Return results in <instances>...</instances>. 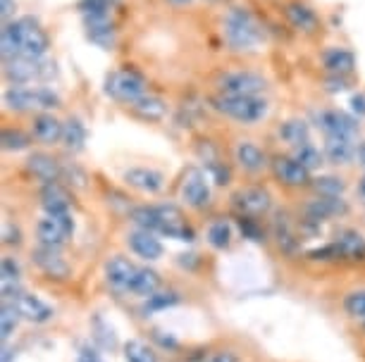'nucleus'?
I'll list each match as a JSON object with an SVG mask.
<instances>
[{
  "mask_svg": "<svg viewBox=\"0 0 365 362\" xmlns=\"http://www.w3.org/2000/svg\"><path fill=\"white\" fill-rule=\"evenodd\" d=\"M51 48V38H48L46 29L41 26L36 17L24 15L12 22H5L3 33H0V53L3 60L24 55L34 60H43V55Z\"/></svg>",
  "mask_w": 365,
  "mask_h": 362,
  "instance_id": "1",
  "label": "nucleus"
},
{
  "mask_svg": "<svg viewBox=\"0 0 365 362\" xmlns=\"http://www.w3.org/2000/svg\"><path fill=\"white\" fill-rule=\"evenodd\" d=\"M225 43L232 53H256L265 43V29L249 8L234 5L222 17Z\"/></svg>",
  "mask_w": 365,
  "mask_h": 362,
  "instance_id": "2",
  "label": "nucleus"
},
{
  "mask_svg": "<svg viewBox=\"0 0 365 362\" xmlns=\"http://www.w3.org/2000/svg\"><path fill=\"white\" fill-rule=\"evenodd\" d=\"M210 105L239 124H256L267 115V100L260 95H212Z\"/></svg>",
  "mask_w": 365,
  "mask_h": 362,
  "instance_id": "3",
  "label": "nucleus"
},
{
  "mask_svg": "<svg viewBox=\"0 0 365 362\" xmlns=\"http://www.w3.org/2000/svg\"><path fill=\"white\" fill-rule=\"evenodd\" d=\"M106 93L117 102L134 105L136 100H141L143 95H146V77H143L136 67L127 65V67H122V70H115L108 74Z\"/></svg>",
  "mask_w": 365,
  "mask_h": 362,
  "instance_id": "4",
  "label": "nucleus"
},
{
  "mask_svg": "<svg viewBox=\"0 0 365 362\" xmlns=\"http://www.w3.org/2000/svg\"><path fill=\"white\" fill-rule=\"evenodd\" d=\"M3 102L12 112H31V110H53V107L60 105V98H58V93H53L51 88H46V86H38V88L10 86L8 91L3 93Z\"/></svg>",
  "mask_w": 365,
  "mask_h": 362,
  "instance_id": "5",
  "label": "nucleus"
},
{
  "mask_svg": "<svg viewBox=\"0 0 365 362\" xmlns=\"http://www.w3.org/2000/svg\"><path fill=\"white\" fill-rule=\"evenodd\" d=\"M215 86L222 95H260L267 88V79L251 70H227L217 74Z\"/></svg>",
  "mask_w": 365,
  "mask_h": 362,
  "instance_id": "6",
  "label": "nucleus"
},
{
  "mask_svg": "<svg viewBox=\"0 0 365 362\" xmlns=\"http://www.w3.org/2000/svg\"><path fill=\"white\" fill-rule=\"evenodd\" d=\"M51 67H53L51 63H41V60L17 55L3 60V77L12 86H29L36 79H46L51 74Z\"/></svg>",
  "mask_w": 365,
  "mask_h": 362,
  "instance_id": "7",
  "label": "nucleus"
},
{
  "mask_svg": "<svg viewBox=\"0 0 365 362\" xmlns=\"http://www.w3.org/2000/svg\"><path fill=\"white\" fill-rule=\"evenodd\" d=\"M74 234V220L72 215H46L43 220L36 224V236L41 245H51V248H60L67 238Z\"/></svg>",
  "mask_w": 365,
  "mask_h": 362,
  "instance_id": "8",
  "label": "nucleus"
},
{
  "mask_svg": "<svg viewBox=\"0 0 365 362\" xmlns=\"http://www.w3.org/2000/svg\"><path fill=\"white\" fill-rule=\"evenodd\" d=\"M318 129L325 134V139H356L358 134V122L351 117V115L341 112V110H322L318 112Z\"/></svg>",
  "mask_w": 365,
  "mask_h": 362,
  "instance_id": "9",
  "label": "nucleus"
},
{
  "mask_svg": "<svg viewBox=\"0 0 365 362\" xmlns=\"http://www.w3.org/2000/svg\"><path fill=\"white\" fill-rule=\"evenodd\" d=\"M182 198H184V203L194 210L208 208L210 205V186H208V179H205L203 169H198V167L187 169L184 181H182Z\"/></svg>",
  "mask_w": 365,
  "mask_h": 362,
  "instance_id": "10",
  "label": "nucleus"
},
{
  "mask_svg": "<svg viewBox=\"0 0 365 362\" xmlns=\"http://www.w3.org/2000/svg\"><path fill=\"white\" fill-rule=\"evenodd\" d=\"M232 203L241 215H249V217H260V215L270 213V208H272V198L263 186L239 188L237 193L232 196Z\"/></svg>",
  "mask_w": 365,
  "mask_h": 362,
  "instance_id": "11",
  "label": "nucleus"
},
{
  "mask_svg": "<svg viewBox=\"0 0 365 362\" xmlns=\"http://www.w3.org/2000/svg\"><path fill=\"white\" fill-rule=\"evenodd\" d=\"M272 172L277 176L279 183H284V186H292V188H301V186H308V183H313V176H311V169L306 165H301L299 160L294 158H287V155H279V158H274L272 162Z\"/></svg>",
  "mask_w": 365,
  "mask_h": 362,
  "instance_id": "12",
  "label": "nucleus"
},
{
  "mask_svg": "<svg viewBox=\"0 0 365 362\" xmlns=\"http://www.w3.org/2000/svg\"><path fill=\"white\" fill-rule=\"evenodd\" d=\"M34 265L51 279H67L70 277V265L65 262V257L60 255V248H51V245H38L31 252Z\"/></svg>",
  "mask_w": 365,
  "mask_h": 362,
  "instance_id": "13",
  "label": "nucleus"
},
{
  "mask_svg": "<svg viewBox=\"0 0 365 362\" xmlns=\"http://www.w3.org/2000/svg\"><path fill=\"white\" fill-rule=\"evenodd\" d=\"M136 272H139V267H136V265H132V262L127 260V257H122V255L110 257L108 265H106L108 284L113 286L115 291H129V293H132Z\"/></svg>",
  "mask_w": 365,
  "mask_h": 362,
  "instance_id": "14",
  "label": "nucleus"
},
{
  "mask_svg": "<svg viewBox=\"0 0 365 362\" xmlns=\"http://www.w3.org/2000/svg\"><path fill=\"white\" fill-rule=\"evenodd\" d=\"M306 220L311 222H325L329 217H339V215H346L349 213V205L344 198H329V196H318L313 201L306 203Z\"/></svg>",
  "mask_w": 365,
  "mask_h": 362,
  "instance_id": "15",
  "label": "nucleus"
},
{
  "mask_svg": "<svg viewBox=\"0 0 365 362\" xmlns=\"http://www.w3.org/2000/svg\"><path fill=\"white\" fill-rule=\"evenodd\" d=\"M284 17L289 19V24L294 26L296 31L303 33H315L320 29V19L315 15V10L311 5L301 3V0H294V3H287L284 8Z\"/></svg>",
  "mask_w": 365,
  "mask_h": 362,
  "instance_id": "16",
  "label": "nucleus"
},
{
  "mask_svg": "<svg viewBox=\"0 0 365 362\" xmlns=\"http://www.w3.org/2000/svg\"><path fill=\"white\" fill-rule=\"evenodd\" d=\"M26 169L36 176L41 183H55L63 179V165L53 158V155L46 153H34L26 160Z\"/></svg>",
  "mask_w": 365,
  "mask_h": 362,
  "instance_id": "17",
  "label": "nucleus"
},
{
  "mask_svg": "<svg viewBox=\"0 0 365 362\" xmlns=\"http://www.w3.org/2000/svg\"><path fill=\"white\" fill-rule=\"evenodd\" d=\"M322 67H325L327 74H334V77H346L356 70V55L349 50V48H339L332 46L322 53Z\"/></svg>",
  "mask_w": 365,
  "mask_h": 362,
  "instance_id": "18",
  "label": "nucleus"
},
{
  "mask_svg": "<svg viewBox=\"0 0 365 362\" xmlns=\"http://www.w3.org/2000/svg\"><path fill=\"white\" fill-rule=\"evenodd\" d=\"M63 129L65 124L58 117H53L51 112H41L34 117L31 134H34V139L38 143H43V146H55V143L63 141Z\"/></svg>",
  "mask_w": 365,
  "mask_h": 362,
  "instance_id": "19",
  "label": "nucleus"
},
{
  "mask_svg": "<svg viewBox=\"0 0 365 362\" xmlns=\"http://www.w3.org/2000/svg\"><path fill=\"white\" fill-rule=\"evenodd\" d=\"M84 26H86V36L91 43H96L103 50H110L117 41V31H115V24L113 19L108 17H88L84 19Z\"/></svg>",
  "mask_w": 365,
  "mask_h": 362,
  "instance_id": "20",
  "label": "nucleus"
},
{
  "mask_svg": "<svg viewBox=\"0 0 365 362\" xmlns=\"http://www.w3.org/2000/svg\"><path fill=\"white\" fill-rule=\"evenodd\" d=\"M234 158H237V165L249 174H258L267 167L265 153L253 141H239L234 148Z\"/></svg>",
  "mask_w": 365,
  "mask_h": 362,
  "instance_id": "21",
  "label": "nucleus"
},
{
  "mask_svg": "<svg viewBox=\"0 0 365 362\" xmlns=\"http://www.w3.org/2000/svg\"><path fill=\"white\" fill-rule=\"evenodd\" d=\"M129 248H132L136 255L143 257V260H158V257H163V243L160 238H158L153 231H146V229H136L129 234L127 238Z\"/></svg>",
  "mask_w": 365,
  "mask_h": 362,
  "instance_id": "22",
  "label": "nucleus"
},
{
  "mask_svg": "<svg viewBox=\"0 0 365 362\" xmlns=\"http://www.w3.org/2000/svg\"><path fill=\"white\" fill-rule=\"evenodd\" d=\"M125 181L136 191H143V193H158L165 186V176L158 172V169L150 167H132L125 172Z\"/></svg>",
  "mask_w": 365,
  "mask_h": 362,
  "instance_id": "23",
  "label": "nucleus"
},
{
  "mask_svg": "<svg viewBox=\"0 0 365 362\" xmlns=\"http://www.w3.org/2000/svg\"><path fill=\"white\" fill-rule=\"evenodd\" d=\"M70 193L58 181L41 186V208L46 210V215H67L70 213Z\"/></svg>",
  "mask_w": 365,
  "mask_h": 362,
  "instance_id": "24",
  "label": "nucleus"
},
{
  "mask_svg": "<svg viewBox=\"0 0 365 362\" xmlns=\"http://www.w3.org/2000/svg\"><path fill=\"white\" fill-rule=\"evenodd\" d=\"M17 305L19 315L24 319H29L34 324H43L48 319H53V307L43 303L38 296H31V293H22L17 300H12Z\"/></svg>",
  "mask_w": 365,
  "mask_h": 362,
  "instance_id": "25",
  "label": "nucleus"
},
{
  "mask_svg": "<svg viewBox=\"0 0 365 362\" xmlns=\"http://www.w3.org/2000/svg\"><path fill=\"white\" fill-rule=\"evenodd\" d=\"M272 231H274V238H277V245L287 252V255H296V252H299L301 241H299V236H296L292 222H289V215L279 213L277 217H274Z\"/></svg>",
  "mask_w": 365,
  "mask_h": 362,
  "instance_id": "26",
  "label": "nucleus"
},
{
  "mask_svg": "<svg viewBox=\"0 0 365 362\" xmlns=\"http://www.w3.org/2000/svg\"><path fill=\"white\" fill-rule=\"evenodd\" d=\"M339 255L346 260H365V238L354 229H341L334 238Z\"/></svg>",
  "mask_w": 365,
  "mask_h": 362,
  "instance_id": "27",
  "label": "nucleus"
},
{
  "mask_svg": "<svg viewBox=\"0 0 365 362\" xmlns=\"http://www.w3.org/2000/svg\"><path fill=\"white\" fill-rule=\"evenodd\" d=\"M279 139L296 150L311 143V127H308L306 119H289L279 127Z\"/></svg>",
  "mask_w": 365,
  "mask_h": 362,
  "instance_id": "28",
  "label": "nucleus"
},
{
  "mask_svg": "<svg viewBox=\"0 0 365 362\" xmlns=\"http://www.w3.org/2000/svg\"><path fill=\"white\" fill-rule=\"evenodd\" d=\"M325 158L332 165H349L356 158L354 139H336V136L325 139Z\"/></svg>",
  "mask_w": 365,
  "mask_h": 362,
  "instance_id": "29",
  "label": "nucleus"
},
{
  "mask_svg": "<svg viewBox=\"0 0 365 362\" xmlns=\"http://www.w3.org/2000/svg\"><path fill=\"white\" fill-rule=\"evenodd\" d=\"M134 115H139L141 119L146 122H160L168 115V102H165L160 95H143L141 100H136L132 105Z\"/></svg>",
  "mask_w": 365,
  "mask_h": 362,
  "instance_id": "30",
  "label": "nucleus"
},
{
  "mask_svg": "<svg viewBox=\"0 0 365 362\" xmlns=\"http://www.w3.org/2000/svg\"><path fill=\"white\" fill-rule=\"evenodd\" d=\"M63 146L70 150V153H81V150H84V146H86V127L81 124V119L70 117L65 122Z\"/></svg>",
  "mask_w": 365,
  "mask_h": 362,
  "instance_id": "31",
  "label": "nucleus"
},
{
  "mask_svg": "<svg viewBox=\"0 0 365 362\" xmlns=\"http://www.w3.org/2000/svg\"><path fill=\"white\" fill-rule=\"evenodd\" d=\"M129 217L139 229L153 231V234L160 231V208L158 205H139L129 213Z\"/></svg>",
  "mask_w": 365,
  "mask_h": 362,
  "instance_id": "32",
  "label": "nucleus"
},
{
  "mask_svg": "<svg viewBox=\"0 0 365 362\" xmlns=\"http://www.w3.org/2000/svg\"><path fill=\"white\" fill-rule=\"evenodd\" d=\"M158 286H160V277H158L153 270L139 267L136 279H134V286H132V293H136V296H153V293L158 291Z\"/></svg>",
  "mask_w": 365,
  "mask_h": 362,
  "instance_id": "33",
  "label": "nucleus"
},
{
  "mask_svg": "<svg viewBox=\"0 0 365 362\" xmlns=\"http://www.w3.org/2000/svg\"><path fill=\"white\" fill-rule=\"evenodd\" d=\"M208 243L212 248L225 250L232 243V224L227 220H215L208 227Z\"/></svg>",
  "mask_w": 365,
  "mask_h": 362,
  "instance_id": "34",
  "label": "nucleus"
},
{
  "mask_svg": "<svg viewBox=\"0 0 365 362\" xmlns=\"http://www.w3.org/2000/svg\"><path fill=\"white\" fill-rule=\"evenodd\" d=\"M0 143H3L5 150H26L31 146V136L22 132V129H12V127H5L3 134H0Z\"/></svg>",
  "mask_w": 365,
  "mask_h": 362,
  "instance_id": "35",
  "label": "nucleus"
},
{
  "mask_svg": "<svg viewBox=\"0 0 365 362\" xmlns=\"http://www.w3.org/2000/svg\"><path fill=\"white\" fill-rule=\"evenodd\" d=\"M313 188L318 191V196L341 198L344 188H346V183H344L339 176L325 174V176H315V179H313Z\"/></svg>",
  "mask_w": 365,
  "mask_h": 362,
  "instance_id": "36",
  "label": "nucleus"
},
{
  "mask_svg": "<svg viewBox=\"0 0 365 362\" xmlns=\"http://www.w3.org/2000/svg\"><path fill=\"white\" fill-rule=\"evenodd\" d=\"M125 360L127 362H158V355L143 344V341H127L125 344Z\"/></svg>",
  "mask_w": 365,
  "mask_h": 362,
  "instance_id": "37",
  "label": "nucleus"
},
{
  "mask_svg": "<svg viewBox=\"0 0 365 362\" xmlns=\"http://www.w3.org/2000/svg\"><path fill=\"white\" fill-rule=\"evenodd\" d=\"M294 158L313 172V169H318L322 165V158H325V155H322L320 150L313 146V143H306V146H301V148L294 150Z\"/></svg>",
  "mask_w": 365,
  "mask_h": 362,
  "instance_id": "38",
  "label": "nucleus"
},
{
  "mask_svg": "<svg viewBox=\"0 0 365 362\" xmlns=\"http://www.w3.org/2000/svg\"><path fill=\"white\" fill-rule=\"evenodd\" d=\"M179 303V296L172 291H155L153 296H148L146 305H143V310L146 312H158V310H168V307L177 305Z\"/></svg>",
  "mask_w": 365,
  "mask_h": 362,
  "instance_id": "39",
  "label": "nucleus"
},
{
  "mask_svg": "<svg viewBox=\"0 0 365 362\" xmlns=\"http://www.w3.org/2000/svg\"><path fill=\"white\" fill-rule=\"evenodd\" d=\"M19 317H22V315H19V310H17L15 303H12V305L5 303L3 305V315H0V329H3V341H8L10 334L17 329Z\"/></svg>",
  "mask_w": 365,
  "mask_h": 362,
  "instance_id": "40",
  "label": "nucleus"
},
{
  "mask_svg": "<svg viewBox=\"0 0 365 362\" xmlns=\"http://www.w3.org/2000/svg\"><path fill=\"white\" fill-rule=\"evenodd\" d=\"M81 17H108L110 15V0H79Z\"/></svg>",
  "mask_w": 365,
  "mask_h": 362,
  "instance_id": "41",
  "label": "nucleus"
},
{
  "mask_svg": "<svg viewBox=\"0 0 365 362\" xmlns=\"http://www.w3.org/2000/svg\"><path fill=\"white\" fill-rule=\"evenodd\" d=\"M344 310H346L351 317L365 319V291L349 293V296L344 298Z\"/></svg>",
  "mask_w": 365,
  "mask_h": 362,
  "instance_id": "42",
  "label": "nucleus"
},
{
  "mask_svg": "<svg viewBox=\"0 0 365 362\" xmlns=\"http://www.w3.org/2000/svg\"><path fill=\"white\" fill-rule=\"evenodd\" d=\"M19 277H22V272H19L17 260L5 255L3 262H0V279H3V284H19Z\"/></svg>",
  "mask_w": 365,
  "mask_h": 362,
  "instance_id": "43",
  "label": "nucleus"
},
{
  "mask_svg": "<svg viewBox=\"0 0 365 362\" xmlns=\"http://www.w3.org/2000/svg\"><path fill=\"white\" fill-rule=\"evenodd\" d=\"M239 229H241V234H244V238H251V241H256V243L263 241V231H260L258 222L253 220V217L241 215L239 217Z\"/></svg>",
  "mask_w": 365,
  "mask_h": 362,
  "instance_id": "44",
  "label": "nucleus"
},
{
  "mask_svg": "<svg viewBox=\"0 0 365 362\" xmlns=\"http://www.w3.org/2000/svg\"><path fill=\"white\" fill-rule=\"evenodd\" d=\"M308 257H311V260H334V257H341V255H339L336 243H329V245H322V248L308 250Z\"/></svg>",
  "mask_w": 365,
  "mask_h": 362,
  "instance_id": "45",
  "label": "nucleus"
},
{
  "mask_svg": "<svg viewBox=\"0 0 365 362\" xmlns=\"http://www.w3.org/2000/svg\"><path fill=\"white\" fill-rule=\"evenodd\" d=\"M325 88L329 93H341L346 91L349 84H346V77H334V74H329V77L325 79Z\"/></svg>",
  "mask_w": 365,
  "mask_h": 362,
  "instance_id": "46",
  "label": "nucleus"
},
{
  "mask_svg": "<svg viewBox=\"0 0 365 362\" xmlns=\"http://www.w3.org/2000/svg\"><path fill=\"white\" fill-rule=\"evenodd\" d=\"M63 176H67L70 179V183H74L77 188H84L86 186V174L81 172V169H77V167H70V169H63Z\"/></svg>",
  "mask_w": 365,
  "mask_h": 362,
  "instance_id": "47",
  "label": "nucleus"
},
{
  "mask_svg": "<svg viewBox=\"0 0 365 362\" xmlns=\"http://www.w3.org/2000/svg\"><path fill=\"white\" fill-rule=\"evenodd\" d=\"M22 234H19V229L17 227H12V224H5V229H3V243L5 245H12V243H19L22 238H19Z\"/></svg>",
  "mask_w": 365,
  "mask_h": 362,
  "instance_id": "48",
  "label": "nucleus"
},
{
  "mask_svg": "<svg viewBox=\"0 0 365 362\" xmlns=\"http://www.w3.org/2000/svg\"><path fill=\"white\" fill-rule=\"evenodd\" d=\"M351 110H354L358 117H363L365 115V95L363 93H356V95H351Z\"/></svg>",
  "mask_w": 365,
  "mask_h": 362,
  "instance_id": "49",
  "label": "nucleus"
},
{
  "mask_svg": "<svg viewBox=\"0 0 365 362\" xmlns=\"http://www.w3.org/2000/svg\"><path fill=\"white\" fill-rule=\"evenodd\" d=\"M153 339H155L158 344H160L163 348H170V351H175V348L179 346V344H177V339H172V336H165L163 331H153Z\"/></svg>",
  "mask_w": 365,
  "mask_h": 362,
  "instance_id": "50",
  "label": "nucleus"
},
{
  "mask_svg": "<svg viewBox=\"0 0 365 362\" xmlns=\"http://www.w3.org/2000/svg\"><path fill=\"white\" fill-rule=\"evenodd\" d=\"M210 362H237V355L230 353V351H222V353H215V355H212Z\"/></svg>",
  "mask_w": 365,
  "mask_h": 362,
  "instance_id": "51",
  "label": "nucleus"
},
{
  "mask_svg": "<svg viewBox=\"0 0 365 362\" xmlns=\"http://www.w3.org/2000/svg\"><path fill=\"white\" fill-rule=\"evenodd\" d=\"M79 362H103V360L91 351V348H84V351H81V355H79Z\"/></svg>",
  "mask_w": 365,
  "mask_h": 362,
  "instance_id": "52",
  "label": "nucleus"
},
{
  "mask_svg": "<svg viewBox=\"0 0 365 362\" xmlns=\"http://www.w3.org/2000/svg\"><path fill=\"white\" fill-rule=\"evenodd\" d=\"M356 160H358V165L365 167V141H361L356 146Z\"/></svg>",
  "mask_w": 365,
  "mask_h": 362,
  "instance_id": "53",
  "label": "nucleus"
},
{
  "mask_svg": "<svg viewBox=\"0 0 365 362\" xmlns=\"http://www.w3.org/2000/svg\"><path fill=\"white\" fill-rule=\"evenodd\" d=\"M0 3H3V10H0V12H3L5 19H8L12 15V10H15V3H12V0H0Z\"/></svg>",
  "mask_w": 365,
  "mask_h": 362,
  "instance_id": "54",
  "label": "nucleus"
},
{
  "mask_svg": "<svg viewBox=\"0 0 365 362\" xmlns=\"http://www.w3.org/2000/svg\"><path fill=\"white\" fill-rule=\"evenodd\" d=\"M358 193H361V198L365 201V176H363L361 181H358Z\"/></svg>",
  "mask_w": 365,
  "mask_h": 362,
  "instance_id": "55",
  "label": "nucleus"
},
{
  "mask_svg": "<svg viewBox=\"0 0 365 362\" xmlns=\"http://www.w3.org/2000/svg\"><path fill=\"white\" fill-rule=\"evenodd\" d=\"M172 5H177V8H182V5H189L191 0H170Z\"/></svg>",
  "mask_w": 365,
  "mask_h": 362,
  "instance_id": "56",
  "label": "nucleus"
}]
</instances>
